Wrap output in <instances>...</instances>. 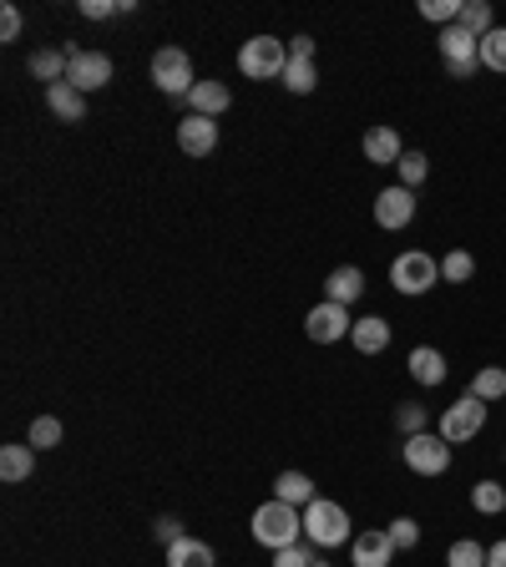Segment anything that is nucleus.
<instances>
[{
  "instance_id": "obj_1",
  "label": "nucleus",
  "mask_w": 506,
  "mask_h": 567,
  "mask_svg": "<svg viewBox=\"0 0 506 567\" xmlns=\"http://www.w3.org/2000/svg\"><path fill=\"white\" fill-rule=\"evenodd\" d=\"M304 537V512L289 507V502H264V507L253 512V543L278 553V547H294Z\"/></svg>"
},
{
  "instance_id": "obj_2",
  "label": "nucleus",
  "mask_w": 506,
  "mask_h": 567,
  "mask_svg": "<svg viewBox=\"0 0 506 567\" xmlns=\"http://www.w3.org/2000/svg\"><path fill=\"white\" fill-rule=\"evenodd\" d=\"M390 284L405 300H421V294H431L441 284V259L425 254V249H405V254L390 259Z\"/></svg>"
},
{
  "instance_id": "obj_3",
  "label": "nucleus",
  "mask_w": 506,
  "mask_h": 567,
  "mask_svg": "<svg viewBox=\"0 0 506 567\" xmlns=\"http://www.w3.org/2000/svg\"><path fill=\"white\" fill-rule=\"evenodd\" d=\"M304 543L314 547H345L350 543V512L329 502V496H314L304 507Z\"/></svg>"
},
{
  "instance_id": "obj_4",
  "label": "nucleus",
  "mask_w": 506,
  "mask_h": 567,
  "mask_svg": "<svg viewBox=\"0 0 506 567\" xmlns=\"http://www.w3.org/2000/svg\"><path fill=\"white\" fill-rule=\"evenodd\" d=\"M284 66H289V41L274 36H249L239 51V72L249 82H284Z\"/></svg>"
},
{
  "instance_id": "obj_5",
  "label": "nucleus",
  "mask_w": 506,
  "mask_h": 567,
  "mask_svg": "<svg viewBox=\"0 0 506 567\" xmlns=\"http://www.w3.org/2000/svg\"><path fill=\"white\" fill-rule=\"evenodd\" d=\"M147 72H152L157 92H168V97H188L193 92V56L182 46H157L152 61H147Z\"/></svg>"
},
{
  "instance_id": "obj_6",
  "label": "nucleus",
  "mask_w": 506,
  "mask_h": 567,
  "mask_svg": "<svg viewBox=\"0 0 506 567\" xmlns=\"http://www.w3.org/2000/svg\"><path fill=\"white\" fill-rule=\"evenodd\" d=\"M435 431L446 435L451 447H461V441H476V435L486 431V400H476L466 390L461 400H451L446 411H441V421H435Z\"/></svg>"
},
{
  "instance_id": "obj_7",
  "label": "nucleus",
  "mask_w": 506,
  "mask_h": 567,
  "mask_svg": "<svg viewBox=\"0 0 506 567\" xmlns=\"http://www.w3.org/2000/svg\"><path fill=\"white\" fill-rule=\"evenodd\" d=\"M400 456H405V466L415 471V476H446L451 471V441L441 431H421L400 447Z\"/></svg>"
},
{
  "instance_id": "obj_8",
  "label": "nucleus",
  "mask_w": 506,
  "mask_h": 567,
  "mask_svg": "<svg viewBox=\"0 0 506 567\" xmlns=\"http://www.w3.org/2000/svg\"><path fill=\"white\" fill-rule=\"evenodd\" d=\"M66 51V82L76 92H102L112 82V56L107 51H82V46H61Z\"/></svg>"
},
{
  "instance_id": "obj_9",
  "label": "nucleus",
  "mask_w": 506,
  "mask_h": 567,
  "mask_svg": "<svg viewBox=\"0 0 506 567\" xmlns=\"http://www.w3.org/2000/svg\"><path fill=\"white\" fill-rule=\"evenodd\" d=\"M355 329V314L345 309V304H314L309 314H304V335L314 339V345H335V339H350Z\"/></svg>"
},
{
  "instance_id": "obj_10",
  "label": "nucleus",
  "mask_w": 506,
  "mask_h": 567,
  "mask_svg": "<svg viewBox=\"0 0 506 567\" xmlns=\"http://www.w3.org/2000/svg\"><path fill=\"white\" fill-rule=\"evenodd\" d=\"M375 223L386 233H400L415 223V193L410 188H400V182H390V188H380V198H375Z\"/></svg>"
},
{
  "instance_id": "obj_11",
  "label": "nucleus",
  "mask_w": 506,
  "mask_h": 567,
  "mask_svg": "<svg viewBox=\"0 0 506 567\" xmlns=\"http://www.w3.org/2000/svg\"><path fill=\"white\" fill-rule=\"evenodd\" d=\"M350 557H355V567H390V563H396V543H390V532H386V527L355 532Z\"/></svg>"
},
{
  "instance_id": "obj_12",
  "label": "nucleus",
  "mask_w": 506,
  "mask_h": 567,
  "mask_svg": "<svg viewBox=\"0 0 506 567\" xmlns=\"http://www.w3.org/2000/svg\"><path fill=\"white\" fill-rule=\"evenodd\" d=\"M178 147L188 157H208L218 147V117H198V112H188V117L178 122Z\"/></svg>"
},
{
  "instance_id": "obj_13",
  "label": "nucleus",
  "mask_w": 506,
  "mask_h": 567,
  "mask_svg": "<svg viewBox=\"0 0 506 567\" xmlns=\"http://www.w3.org/2000/svg\"><path fill=\"white\" fill-rule=\"evenodd\" d=\"M360 294H365V269H360V264L329 269V279H325V300H329V304H345V309H350Z\"/></svg>"
},
{
  "instance_id": "obj_14",
  "label": "nucleus",
  "mask_w": 506,
  "mask_h": 567,
  "mask_svg": "<svg viewBox=\"0 0 506 567\" xmlns=\"http://www.w3.org/2000/svg\"><path fill=\"white\" fill-rule=\"evenodd\" d=\"M405 365H410V380H415V386H441V380H446V375H451L446 355L435 350V345H415Z\"/></svg>"
},
{
  "instance_id": "obj_15",
  "label": "nucleus",
  "mask_w": 506,
  "mask_h": 567,
  "mask_svg": "<svg viewBox=\"0 0 506 567\" xmlns=\"http://www.w3.org/2000/svg\"><path fill=\"white\" fill-rule=\"evenodd\" d=\"M365 157H370L375 168H396L400 157H405V143H400L396 127H370L365 133Z\"/></svg>"
},
{
  "instance_id": "obj_16",
  "label": "nucleus",
  "mask_w": 506,
  "mask_h": 567,
  "mask_svg": "<svg viewBox=\"0 0 506 567\" xmlns=\"http://www.w3.org/2000/svg\"><path fill=\"white\" fill-rule=\"evenodd\" d=\"M31 471H36V447L31 441L0 447V482H31Z\"/></svg>"
},
{
  "instance_id": "obj_17",
  "label": "nucleus",
  "mask_w": 506,
  "mask_h": 567,
  "mask_svg": "<svg viewBox=\"0 0 506 567\" xmlns=\"http://www.w3.org/2000/svg\"><path fill=\"white\" fill-rule=\"evenodd\" d=\"M46 107L56 122H82L86 117V92H76L72 82H56L46 86Z\"/></svg>"
},
{
  "instance_id": "obj_18",
  "label": "nucleus",
  "mask_w": 506,
  "mask_h": 567,
  "mask_svg": "<svg viewBox=\"0 0 506 567\" xmlns=\"http://www.w3.org/2000/svg\"><path fill=\"white\" fill-rule=\"evenodd\" d=\"M182 102H188V112H198V117H218V112H229L233 92L223 82H198Z\"/></svg>"
},
{
  "instance_id": "obj_19",
  "label": "nucleus",
  "mask_w": 506,
  "mask_h": 567,
  "mask_svg": "<svg viewBox=\"0 0 506 567\" xmlns=\"http://www.w3.org/2000/svg\"><path fill=\"white\" fill-rule=\"evenodd\" d=\"M350 339H355V350H360V355H380L390 345V319H380V314H365V319H355Z\"/></svg>"
},
{
  "instance_id": "obj_20",
  "label": "nucleus",
  "mask_w": 506,
  "mask_h": 567,
  "mask_svg": "<svg viewBox=\"0 0 506 567\" xmlns=\"http://www.w3.org/2000/svg\"><path fill=\"white\" fill-rule=\"evenodd\" d=\"M274 496H278V502H289V507H299V512H304L319 492H314V476H304V471H278V476H274Z\"/></svg>"
},
{
  "instance_id": "obj_21",
  "label": "nucleus",
  "mask_w": 506,
  "mask_h": 567,
  "mask_svg": "<svg viewBox=\"0 0 506 567\" xmlns=\"http://www.w3.org/2000/svg\"><path fill=\"white\" fill-rule=\"evenodd\" d=\"M456 25H461V31H471V36H486V31H496V11H492V0H461Z\"/></svg>"
},
{
  "instance_id": "obj_22",
  "label": "nucleus",
  "mask_w": 506,
  "mask_h": 567,
  "mask_svg": "<svg viewBox=\"0 0 506 567\" xmlns=\"http://www.w3.org/2000/svg\"><path fill=\"white\" fill-rule=\"evenodd\" d=\"M168 567H213V547L198 543V537H178L168 547Z\"/></svg>"
},
{
  "instance_id": "obj_23",
  "label": "nucleus",
  "mask_w": 506,
  "mask_h": 567,
  "mask_svg": "<svg viewBox=\"0 0 506 567\" xmlns=\"http://www.w3.org/2000/svg\"><path fill=\"white\" fill-rule=\"evenodd\" d=\"M25 72L41 76L46 86L66 82V51H31V61H25Z\"/></svg>"
},
{
  "instance_id": "obj_24",
  "label": "nucleus",
  "mask_w": 506,
  "mask_h": 567,
  "mask_svg": "<svg viewBox=\"0 0 506 567\" xmlns=\"http://www.w3.org/2000/svg\"><path fill=\"white\" fill-rule=\"evenodd\" d=\"M471 507L482 512V517H502V512H506V486L492 482V476H486V482H476V486H471Z\"/></svg>"
},
{
  "instance_id": "obj_25",
  "label": "nucleus",
  "mask_w": 506,
  "mask_h": 567,
  "mask_svg": "<svg viewBox=\"0 0 506 567\" xmlns=\"http://www.w3.org/2000/svg\"><path fill=\"white\" fill-rule=\"evenodd\" d=\"M471 396H476V400H486V406H492V400H502L506 396V370H502V365H486V370H476V375H471Z\"/></svg>"
},
{
  "instance_id": "obj_26",
  "label": "nucleus",
  "mask_w": 506,
  "mask_h": 567,
  "mask_svg": "<svg viewBox=\"0 0 506 567\" xmlns=\"http://www.w3.org/2000/svg\"><path fill=\"white\" fill-rule=\"evenodd\" d=\"M396 178H400V188H410V193H415V188L431 178V157L415 153V147H405V157L396 162Z\"/></svg>"
},
{
  "instance_id": "obj_27",
  "label": "nucleus",
  "mask_w": 506,
  "mask_h": 567,
  "mask_svg": "<svg viewBox=\"0 0 506 567\" xmlns=\"http://www.w3.org/2000/svg\"><path fill=\"white\" fill-rule=\"evenodd\" d=\"M396 431L405 435V441L410 435H421V431H431V411H425L421 400H400L396 406Z\"/></svg>"
},
{
  "instance_id": "obj_28",
  "label": "nucleus",
  "mask_w": 506,
  "mask_h": 567,
  "mask_svg": "<svg viewBox=\"0 0 506 567\" xmlns=\"http://www.w3.org/2000/svg\"><path fill=\"white\" fill-rule=\"evenodd\" d=\"M284 86H289L294 97H309L314 86H319V66H314V61H294L289 56V66H284Z\"/></svg>"
},
{
  "instance_id": "obj_29",
  "label": "nucleus",
  "mask_w": 506,
  "mask_h": 567,
  "mask_svg": "<svg viewBox=\"0 0 506 567\" xmlns=\"http://www.w3.org/2000/svg\"><path fill=\"white\" fill-rule=\"evenodd\" d=\"M482 66L496 76H506V25H496V31L482 36Z\"/></svg>"
},
{
  "instance_id": "obj_30",
  "label": "nucleus",
  "mask_w": 506,
  "mask_h": 567,
  "mask_svg": "<svg viewBox=\"0 0 506 567\" xmlns=\"http://www.w3.org/2000/svg\"><path fill=\"white\" fill-rule=\"evenodd\" d=\"M471 274H476V259H471L466 249H451V254L441 259V284H466Z\"/></svg>"
},
{
  "instance_id": "obj_31",
  "label": "nucleus",
  "mask_w": 506,
  "mask_h": 567,
  "mask_svg": "<svg viewBox=\"0 0 506 567\" xmlns=\"http://www.w3.org/2000/svg\"><path fill=\"white\" fill-rule=\"evenodd\" d=\"M446 567H486V547L476 537H461V543H451Z\"/></svg>"
},
{
  "instance_id": "obj_32",
  "label": "nucleus",
  "mask_w": 506,
  "mask_h": 567,
  "mask_svg": "<svg viewBox=\"0 0 506 567\" xmlns=\"http://www.w3.org/2000/svg\"><path fill=\"white\" fill-rule=\"evenodd\" d=\"M25 441H31L36 451L61 447V421H56V416H36V421H31V435H25Z\"/></svg>"
},
{
  "instance_id": "obj_33",
  "label": "nucleus",
  "mask_w": 506,
  "mask_h": 567,
  "mask_svg": "<svg viewBox=\"0 0 506 567\" xmlns=\"http://www.w3.org/2000/svg\"><path fill=\"white\" fill-rule=\"evenodd\" d=\"M386 532H390V543H396V553H410V547L421 543V522L415 517H396Z\"/></svg>"
},
{
  "instance_id": "obj_34",
  "label": "nucleus",
  "mask_w": 506,
  "mask_h": 567,
  "mask_svg": "<svg viewBox=\"0 0 506 567\" xmlns=\"http://www.w3.org/2000/svg\"><path fill=\"white\" fill-rule=\"evenodd\" d=\"M421 15H425V21H435L441 31H446V25H456L461 0H421Z\"/></svg>"
},
{
  "instance_id": "obj_35",
  "label": "nucleus",
  "mask_w": 506,
  "mask_h": 567,
  "mask_svg": "<svg viewBox=\"0 0 506 567\" xmlns=\"http://www.w3.org/2000/svg\"><path fill=\"white\" fill-rule=\"evenodd\" d=\"M76 11H82L86 21H107V15H127V11H133V0H82Z\"/></svg>"
},
{
  "instance_id": "obj_36",
  "label": "nucleus",
  "mask_w": 506,
  "mask_h": 567,
  "mask_svg": "<svg viewBox=\"0 0 506 567\" xmlns=\"http://www.w3.org/2000/svg\"><path fill=\"white\" fill-rule=\"evenodd\" d=\"M314 543H294V547H278L274 553V567H314Z\"/></svg>"
},
{
  "instance_id": "obj_37",
  "label": "nucleus",
  "mask_w": 506,
  "mask_h": 567,
  "mask_svg": "<svg viewBox=\"0 0 506 567\" xmlns=\"http://www.w3.org/2000/svg\"><path fill=\"white\" fill-rule=\"evenodd\" d=\"M0 41H21V11H15L11 0L0 6Z\"/></svg>"
},
{
  "instance_id": "obj_38",
  "label": "nucleus",
  "mask_w": 506,
  "mask_h": 567,
  "mask_svg": "<svg viewBox=\"0 0 506 567\" xmlns=\"http://www.w3.org/2000/svg\"><path fill=\"white\" fill-rule=\"evenodd\" d=\"M152 532H157V543H168V547H172V543L182 537V522H178V517H157V522H152Z\"/></svg>"
},
{
  "instance_id": "obj_39",
  "label": "nucleus",
  "mask_w": 506,
  "mask_h": 567,
  "mask_svg": "<svg viewBox=\"0 0 506 567\" xmlns=\"http://www.w3.org/2000/svg\"><path fill=\"white\" fill-rule=\"evenodd\" d=\"M289 56L294 61H314V36H294L289 41Z\"/></svg>"
},
{
  "instance_id": "obj_40",
  "label": "nucleus",
  "mask_w": 506,
  "mask_h": 567,
  "mask_svg": "<svg viewBox=\"0 0 506 567\" xmlns=\"http://www.w3.org/2000/svg\"><path fill=\"white\" fill-rule=\"evenodd\" d=\"M486 567H506V537H502V543L486 547Z\"/></svg>"
},
{
  "instance_id": "obj_41",
  "label": "nucleus",
  "mask_w": 506,
  "mask_h": 567,
  "mask_svg": "<svg viewBox=\"0 0 506 567\" xmlns=\"http://www.w3.org/2000/svg\"><path fill=\"white\" fill-rule=\"evenodd\" d=\"M502 456H506V451H502Z\"/></svg>"
}]
</instances>
